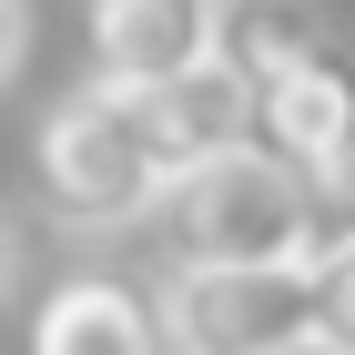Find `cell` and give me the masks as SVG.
I'll use <instances>...</instances> for the list:
<instances>
[{
	"label": "cell",
	"instance_id": "1",
	"mask_svg": "<svg viewBox=\"0 0 355 355\" xmlns=\"http://www.w3.org/2000/svg\"><path fill=\"white\" fill-rule=\"evenodd\" d=\"M163 254H173V274L304 264V183L264 142H234V153L163 183Z\"/></svg>",
	"mask_w": 355,
	"mask_h": 355
},
{
	"label": "cell",
	"instance_id": "2",
	"mask_svg": "<svg viewBox=\"0 0 355 355\" xmlns=\"http://www.w3.org/2000/svg\"><path fill=\"white\" fill-rule=\"evenodd\" d=\"M31 183L61 234H122V223L163 214V163L112 82H82L71 102H51V122L31 132Z\"/></svg>",
	"mask_w": 355,
	"mask_h": 355
},
{
	"label": "cell",
	"instance_id": "3",
	"mask_svg": "<svg viewBox=\"0 0 355 355\" xmlns=\"http://www.w3.org/2000/svg\"><path fill=\"white\" fill-rule=\"evenodd\" d=\"M173 355H295L315 335V274L304 264H234V274H173L163 295Z\"/></svg>",
	"mask_w": 355,
	"mask_h": 355
},
{
	"label": "cell",
	"instance_id": "4",
	"mask_svg": "<svg viewBox=\"0 0 355 355\" xmlns=\"http://www.w3.org/2000/svg\"><path fill=\"white\" fill-rule=\"evenodd\" d=\"M254 142H264L274 163L295 173V183H315V173L355 163V51L345 41H315V51L284 71V82L254 102Z\"/></svg>",
	"mask_w": 355,
	"mask_h": 355
},
{
	"label": "cell",
	"instance_id": "5",
	"mask_svg": "<svg viewBox=\"0 0 355 355\" xmlns=\"http://www.w3.org/2000/svg\"><path fill=\"white\" fill-rule=\"evenodd\" d=\"M214 10L223 0H82L92 82L142 92V82H173L193 61H214Z\"/></svg>",
	"mask_w": 355,
	"mask_h": 355
},
{
	"label": "cell",
	"instance_id": "6",
	"mask_svg": "<svg viewBox=\"0 0 355 355\" xmlns=\"http://www.w3.org/2000/svg\"><path fill=\"white\" fill-rule=\"evenodd\" d=\"M31 355H173L163 304L122 274H61L31 304Z\"/></svg>",
	"mask_w": 355,
	"mask_h": 355
},
{
	"label": "cell",
	"instance_id": "7",
	"mask_svg": "<svg viewBox=\"0 0 355 355\" xmlns=\"http://www.w3.org/2000/svg\"><path fill=\"white\" fill-rule=\"evenodd\" d=\"M122 102H132V122H142V142H153L163 183L193 173V163H214V153H234V142H254V102L223 82V61H193V71L142 82V92H122Z\"/></svg>",
	"mask_w": 355,
	"mask_h": 355
},
{
	"label": "cell",
	"instance_id": "8",
	"mask_svg": "<svg viewBox=\"0 0 355 355\" xmlns=\"http://www.w3.org/2000/svg\"><path fill=\"white\" fill-rule=\"evenodd\" d=\"M315 41H325V21L304 0H223L214 10V61H223V82L244 92V102H264Z\"/></svg>",
	"mask_w": 355,
	"mask_h": 355
},
{
	"label": "cell",
	"instance_id": "9",
	"mask_svg": "<svg viewBox=\"0 0 355 355\" xmlns=\"http://www.w3.org/2000/svg\"><path fill=\"white\" fill-rule=\"evenodd\" d=\"M345 244H355V163H335V173L304 183V264L315 254H345Z\"/></svg>",
	"mask_w": 355,
	"mask_h": 355
},
{
	"label": "cell",
	"instance_id": "10",
	"mask_svg": "<svg viewBox=\"0 0 355 355\" xmlns=\"http://www.w3.org/2000/svg\"><path fill=\"white\" fill-rule=\"evenodd\" d=\"M315 335H325L335 355H355V244L345 254H315Z\"/></svg>",
	"mask_w": 355,
	"mask_h": 355
},
{
	"label": "cell",
	"instance_id": "11",
	"mask_svg": "<svg viewBox=\"0 0 355 355\" xmlns=\"http://www.w3.org/2000/svg\"><path fill=\"white\" fill-rule=\"evenodd\" d=\"M21 41H31V0H0V82L21 71Z\"/></svg>",
	"mask_w": 355,
	"mask_h": 355
},
{
	"label": "cell",
	"instance_id": "12",
	"mask_svg": "<svg viewBox=\"0 0 355 355\" xmlns=\"http://www.w3.org/2000/svg\"><path fill=\"white\" fill-rule=\"evenodd\" d=\"M10 274H21V223H10V203H0V295H10Z\"/></svg>",
	"mask_w": 355,
	"mask_h": 355
},
{
	"label": "cell",
	"instance_id": "13",
	"mask_svg": "<svg viewBox=\"0 0 355 355\" xmlns=\"http://www.w3.org/2000/svg\"><path fill=\"white\" fill-rule=\"evenodd\" d=\"M295 355H335V345H325V335H304V345H295Z\"/></svg>",
	"mask_w": 355,
	"mask_h": 355
}]
</instances>
